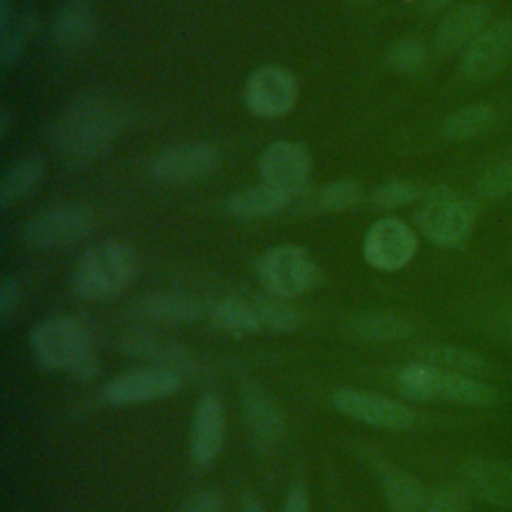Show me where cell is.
<instances>
[{
  "instance_id": "cell-4",
  "label": "cell",
  "mask_w": 512,
  "mask_h": 512,
  "mask_svg": "<svg viewBox=\"0 0 512 512\" xmlns=\"http://www.w3.org/2000/svg\"><path fill=\"white\" fill-rule=\"evenodd\" d=\"M416 220L418 228L432 244L454 248L472 232L474 206L464 194L440 186L426 194Z\"/></svg>"
},
{
  "instance_id": "cell-12",
  "label": "cell",
  "mask_w": 512,
  "mask_h": 512,
  "mask_svg": "<svg viewBox=\"0 0 512 512\" xmlns=\"http://www.w3.org/2000/svg\"><path fill=\"white\" fill-rule=\"evenodd\" d=\"M332 404L348 418L376 428L406 430L414 422V414L408 406L376 392L340 388L334 392Z\"/></svg>"
},
{
  "instance_id": "cell-24",
  "label": "cell",
  "mask_w": 512,
  "mask_h": 512,
  "mask_svg": "<svg viewBox=\"0 0 512 512\" xmlns=\"http://www.w3.org/2000/svg\"><path fill=\"white\" fill-rule=\"evenodd\" d=\"M140 310L144 316L162 322V324H182V322H194L202 314V306L198 300L180 294V292H168L158 290L150 292L140 300Z\"/></svg>"
},
{
  "instance_id": "cell-22",
  "label": "cell",
  "mask_w": 512,
  "mask_h": 512,
  "mask_svg": "<svg viewBox=\"0 0 512 512\" xmlns=\"http://www.w3.org/2000/svg\"><path fill=\"white\" fill-rule=\"evenodd\" d=\"M290 202H292V198L288 194L262 182L260 186L232 194L228 198L226 210L232 218L248 222V220L270 216L282 208H288Z\"/></svg>"
},
{
  "instance_id": "cell-11",
  "label": "cell",
  "mask_w": 512,
  "mask_h": 512,
  "mask_svg": "<svg viewBox=\"0 0 512 512\" xmlns=\"http://www.w3.org/2000/svg\"><path fill=\"white\" fill-rule=\"evenodd\" d=\"M416 250V234L398 218L376 220L364 236V258L370 266L384 272L404 268L414 258Z\"/></svg>"
},
{
  "instance_id": "cell-16",
  "label": "cell",
  "mask_w": 512,
  "mask_h": 512,
  "mask_svg": "<svg viewBox=\"0 0 512 512\" xmlns=\"http://www.w3.org/2000/svg\"><path fill=\"white\" fill-rule=\"evenodd\" d=\"M464 488L492 504L512 506V464L472 458L460 466Z\"/></svg>"
},
{
  "instance_id": "cell-7",
  "label": "cell",
  "mask_w": 512,
  "mask_h": 512,
  "mask_svg": "<svg viewBox=\"0 0 512 512\" xmlns=\"http://www.w3.org/2000/svg\"><path fill=\"white\" fill-rule=\"evenodd\" d=\"M220 154L210 142H180L160 150L150 162V176L160 184H190L216 172Z\"/></svg>"
},
{
  "instance_id": "cell-28",
  "label": "cell",
  "mask_w": 512,
  "mask_h": 512,
  "mask_svg": "<svg viewBox=\"0 0 512 512\" xmlns=\"http://www.w3.org/2000/svg\"><path fill=\"white\" fill-rule=\"evenodd\" d=\"M496 122V112L488 104H472L448 114L440 126L450 140H468L488 132Z\"/></svg>"
},
{
  "instance_id": "cell-39",
  "label": "cell",
  "mask_w": 512,
  "mask_h": 512,
  "mask_svg": "<svg viewBox=\"0 0 512 512\" xmlns=\"http://www.w3.org/2000/svg\"><path fill=\"white\" fill-rule=\"evenodd\" d=\"M282 512H312L310 498H308V492H306L304 486L296 484L288 490Z\"/></svg>"
},
{
  "instance_id": "cell-21",
  "label": "cell",
  "mask_w": 512,
  "mask_h": 512,
  "mask_svg": "<svg viewBox=\"0 0 512 512\" xmlns=\"http://www.w3.org/2000/svg\"><path fill=\"white\" fill-rule=\"evenodd\" d=\"M438 398L464 406H490L496 402V392L492 386L476 380L474 376L436 368L434 400Z\"/></svg>"
},
{
  "instance_id": "cell-32",
  "label": "cell",
  "mask_w": 512,
  "mask_h": 512,
  "mask_svg": "<svg viewBox=\"0 0 512 512\" xmlns=\"http://www.w3.org/2000/svg\"><path fill=\"white\" fill-rule=\"evenodd\" d=\"M32 34H34V20L30 16L14 18L8 26L0 28V62H2V66H14L20 62Z\"/></svg>"
},
{
  "instance_id": "cell-8",
  "label": "cell",
  "mask_w": 512,
  "mask_h": 512,
  "mask_svg": "<svg viewBox=\"0 0 512 512\" xmlns=\"http://www.w3.org/2000/svg\"><path fill=\"white\" fill-rule=\"evenodd\" d=\"M92 228V214L78 204H62L34 216L24 228V242L34 250L68 246Z\"/></svg>"
},
{
  "instance_id": "cell-9",
  "label": "cell",
  "mask_w": 512,
  "mask_h": 512,
  "mask_svg": "<svg viewBox=\"0 0 512 512\" xmlns=\"http://www.w3.org/2000/svg\"><path fill=\"white\" fill-rule=\"evenodd\" d=\"M264 184L288 194L292 200L308 190L312 160L304 146L288 140L272 142L258 160Z\"/></svg>"
},
{
  "instance_id": "cell-37",
  "label": "cell",
  "mask_w": 512,
  "mask_h": 512,
  "mask_svg": "<svg viewBox=\"0 0 512 512\" xmlns=\"http://www.w3.org/2000/svg\"><path fill=\"white\" fill-rule=\"evenodd\" d=\"M20 302V288L14 278H4L0 284V320L6 324Z\"/></svg>"
},
{
  "instance_id": "cell-1",
  "label": "cell",
  "mask_w": 512,
  "mask_h": 512,
  "mask_svg": "<svg viewBox=\"0 0 512 512\" xmlns=\"http://www.w3.org/2000/svg\"><path fill=\"white\" fill-rule=\"evenodd\" d=\"M122 128V112L102 98H82L62 112L50 132L54 150L68 160L106 154Z\"/></svg>"
},
{
  "instance_id": "cell-42",
  "label": "cell",
  "mask_w": 512,
  "mask_h": 512,
  "mask_svg": "<svg viewBox=\"0 0 512 512\" xmlns=\"http://www.w3.org/2000/svg\"><path fill=\"white\" fill-rule=\"evenodd\" d=\"M240 512H264V506L260 504V500L252 494H244L242 502H240Z\"/></svg>"
},
{
  "instance_id": "cell-19",
  "label": "cell",
  "mask_w": 512,
  "mask_h": 512,
  "mask_svg": "<svg viewBox=\"0 0 512 512\" xmlns=\"http://www.w3.org/2000/svg\"><path fill=\"white\" fill-rule=\"evenodd\" d=\"M124 350L126 354H134V356H142L152 360V366H162L168 370H174L178 374H198L202 372L198 360L184 350L182 346L162 340L154 334H130L126 336L124 342Z\"/></svg>"
},
{
  "instance_id": "cell-15",
  "label": "cell",
  "mask_w": 512,
  "mask_h": 512,
  "mask_svg": "<svg viewBox=\"0 0 512 512\" xmlns=\"http://www.w3.org/2000/svg\"><path fill=\"white\" fill-rule=\"evenodd\" d=\"M240 404L254 446L260 452L274 450L284 436V418L274 398L260 384L248 382L240 390Z\"/></svg>"
},
{
  "instance_id": "cell-5",
  "label": "cell",
  "mask_w": 512,
  "mask_h": 512,
  "mask_svg": "<svg viewBox=\"0 0 512 512\" xmlns=\"http://www.w3.org/2000/svg\"><path fill=\"white\" fill-rule=\"evenodd\" d=\"M256 276L268 294L290 300L316 284L318 268L304 248L278 244L260 256Z\"/></svg>"
},
{
  "instance_id": "cell-41",
  "label": "cell",
  "mask_w": 512,
  "mask_h": 512,
  "mask_svg": "<svg viewBox=\"0 0 512 512\" xmlns=\"http://www.w3.org/2000/svg\"><path fill=\"white\" fill-rule=\"evenodd\" d=\"M450 2L452 0H418V8L424 14H434V12L442 10V8H446Z\"/></svg>"
},
{
  "instance_id": "cell-14",
  "label": "cell",
  "mask_w": 512,
  "mask_h": 512,
  "mask_svg": "<svg viewBox=\"0 0 512 512\" xmlns=\"http://www.w3.org/2000/svg\"><path fill=\"white\" fill-rule=\"evenodd\" d=\"M226 436V414L220 398L212 392H206L198 398L194 408V418L190 426L188 452L194 464L210 466L222 446Z\"/></svg>"
},
{
  "instance_id": "cell-30",
  "label": "cell",
  "mask_w": 512,
  "mask_h": 512,
  "mask_svg": "<svg viewBox=\"0 0 512 512\" xmlns=\"http://www.w3.org/2000/svg\"><path fill=\"white\" fill-rule=\"evenodd\" d=\"M260 322H262V330H272V332H294L296 328H300L302 318L298 314V310L294 306H290L286 302V298H278V296H262L258 300H254Z\"/></svg>"
},
{
  "instance_id": "cell-31",
  "label": "cell",
  "mask_w": 512,
  "mask_h": 512,
  "mask_svg": "<svg viewBox=\"0 0 512 512\" xmlns=\"http://www.w3.org/2000/svg\"><path fill=\"white\" fill-rule=\"evenodd\" d=\"M434 376L436 368L426 362H412L398 372V390L404 398L416 402L434 400Z\"/></svg>"
},
{
  "instance_id": "cell-2",
  "label": "cell",
  "mask_w": 512,
  "mask_h": 512,
  "mask_svg": "<svg viewBox=\"0 0 512 512\" xmlns=\"http://www.w3.org/2000/svg\"><path fill=\"white\" fill-rule=\"evenodd\" d=\"M36 362L44 370H62L78 382H90L98 374V354L92 336L70 316L42 322L30 334Z\"/></svg>"
},
{
  "instance_id": "cell-25",
  "label": "cell",
  "mask_w": 512,
  "mask_h": 512,
  "mask_svg": "<svg viewBox=\"0 0 512 512\" xmlns=\"http://www.w3.org/2000/svg\"><path fill=\"white\" fill-rule=\"evenodd\" d=\"M210 318L220 330L238 338L262 330L256 304L252 300H244L236 296L216 300L210 306Z\"/></svg>"
},
{
  "instance_id": "cell-13",
  "label": "cell",
  "mask_w": 512,
  "mask_h": 512,
  "mask_svg": "<svg viewBox=\"0 0 512 512\" xmlns=\"http://www.w3.org/2000/svg\"><path fill=\"white\" fill-rule=\"evenodd\" d=\"M512 56V22L500 20L488 26L462 56L460 70L468 80H484L500 72Z\"/></svg>"
},
{
  "instance_id": "cell-17",
  "label": "cell",
  "mask_w": 512,
  "mask_h": 512,
  "mask_svg": "<svg viewBox=\"0 0 512 512\" xmlns=\"http://www.w3.org/2000/svg\"><path fill=\"white\" fill-rule=\"evenodd\" d=\"M490 10L484 4L472 2L450 10L436 30V50L440 54H456L466 50L484 30Z\"/></svg>"
},
{
  "instance_id": "cell-3",
  "label": "cell",
  "mask_w": 512,
  "mask_h": 512,
  "mask_svg": "<svg viewBox=\"0 0 512 512\" xmlns=\"http://www.w3.org/2000/svg\"><path fill=\"white\" fill-rule=\"evenodd\" d=\"M138 256L120 240L88 248L70 274V286L84 300H110L118 296L136 276Z\"/></svg>"
},
{
  "instance_id": "cell-40",
  "label": "cell",
  "mask_w": 512,
  "mask_h": 512,
  "mask_svg": "<svg viewBox=\"0 0 512 512\" xmlns=\"http://www.w3.org/2000/svg\"><path fill=\"white\" fill-rule=\"evenodd\" d=\"M16 18L14 2L12 0H0V28L8 26Z\"/></svg>"
},
{
  "instance_id": "cell-44",
  "label": "cell",
  "mask_w": 512,
  "mask_h": 512,
  "mask_svg": "<svg viewBox=\"0 0 512 512\" xmlns=\"http://www.w3.org/2000/svg\"><path fill=\"white\" fill-rule=\"evenodd\" d=\"M354 2H366V0H354Z\"/></svg>"
},
{
  "instance_id": "cell-33",
  "label": "cell",
  "mask_w": 512,
  "mask_h": 512,
  "mask_svg": "<svg viewBox=\"0 0 512 512\" xmlns=\"http://www.w3.org/2000/svg\"><path fill=\"white\" fill-rule=\"evenodd\" d=\"M426 62L428 46L420 38H402L386 54L388 68L400 74L420 72L426 66Z\"/></svg>"
},
{
  "instance_id": "cell-38",
  "label": "cell",
  "mask_w": 512,
  "mask_h": 512,
  "mask_svg": "<svg viewBox=\"0 0 512 512\" xmlns=\"http://www.w3.org/2000/svg\"><path fill=\"white\" fill-rule=\"evenodd\" d=\"M184 512H224V502L218 492L202 490L188 498Z\"/></svg>"
},
{
  "instance_id": "cell-34",
  "label": "cell",
  "mask_w": 512,
  "mask_h": 512,
  "mask_svg": "<svg viewBox=\"0 0 512 512\" xmlns=\"http://www.w3.org/2000/svg\"><path fill=\"white\" fill-rule=\"evenodd\" d=\"M468 494L464 484H440L426 494L424 512H466Z\"/></svg>"
},
{
  "instance_id": "cell-18",
  "label": "cell",
  "mask_w": 512,
  "mask_h": 512,
  "mask_svg": "<svg viewBox=\"0 0 512 512\" xmlns=\"http://www.w3.org/2000/svg\"><path fill=\"white\" fill-rule=\"evenodd\" d=\"M98 34V18L84 0L64 2L52 22V38L62 50H82Z\"/></svg>"
},
{
  "instance_id": "cell-27",
  "label": "cell",
  "mask_w": 512,
  "mask_h": 512,
  "mask_svg": "<svg viewBox=\"0 0 512 512\" xmlns=\"http://www.w3.org/2000/svg\"><path fill=\"white\" fill-rule=\"evenodd\" d=\"M418 360L426 362L438 370L466 374V376H482L486 374L488 366L486 362L464 348L458 346H446V344H426L418 348Z\"/></svg>"
},
{
  "instance_id": "cell-6",
  "label": "cell",
  "mask_w": 512,
  "mask_h": 512,
  "mask_svg": "<svg viewBox=\"0 0 512 512\" xmlns=\"http://www.w3.org/2000/svg\"><path fill=\"white\" fill-rule=\"evenodd\" d=\"M180 386L182 374L162 366H146L118 374L102 384L100 400L108 406H134L164 400L176 394Z\"/></svg>"
},
{
  "instance_id": "cell-29",
  "label": "cell",
  "mask_w": 512,
  "mask_h": 512,
  "mask_svg": "<svg viewBox=\"0 0 512 512\" xmlns=\"http://www.w3.org/2000/svg\"><path fill=\"white\" fill-rule=\"evenodd\" d=\"M350 326L358 338L370 342L402 340L412 332V324L392 312H366L356 316Z\"/></svg>"
},
{
  "instance_id": "cell-35",
  "label": "cell",
  "mask_w": 512,
  "mask_h": 512,
  "mask_svg": "<svg viewBox=\"0 0 512 512\" xmlns=\"http://www.w3.org/2000/svg\"><path fill=\"white\" fill-rule=\"evenodd\" d=\"M476 188L484 198H502L512 194V156L488 166Z\"/></svg>"
},
{
  "instance_id": "cell-36",
  "label": "cell",
  "mask_w": 512,
  "mask_h": 512,
  "mask_svg": "<svg viewBox=\"0 0 512 512\" xmlns=\"http://www.w3.org/2000/svg\"><path fill=\"white\" fill-rule=\"evenodd\" d=\"M418 194H420V188L414 182L394 178V180H388V182L380 184L374 190V202H376V206L390 210V208L410 204L412 200L418 198Z\"/></svg>"
},
{
  "instance_id": "cell-23",
  "label": "cell",
  "mask_w": 512,
  "mask_h": 512,
  "mask_svg": "<svg viewBox=\"0 0 512 512\" xmlns=\"http://www.w3.org/2000/svg\"><path fill=\"white\" fill-rule=\"evenodd\" d=\"M360 200V186L354 180L342 178L322 186L316 192H302L288 208L298 212H340L352 208Z\"/></svg>"
},
{
  "instance_id": "cell-20",
  "label": "cell",
  "mask_w": 512,
  "mask_h": 512,
  "mask_svg": "<svg viewBox=\"0 0 512 512\" xmlns=\"http://www.w3.org/2000/svg\"><path fill=\"white\" fill-rule=\"evenodd\" d=\"M378 478L392 512H424L426 492L412 474L392 464L380 462Z\"/></svg>"
},
{
  "instance_id": "cell-43",
  "label": "cell",
  "mask_w": 512,
  "mask_h": 512,
  "mask_svg": "<svg viewBox=\"0 0 512 512\" xmlns=\"http://www.w3.org/2000/svg\"><path fill=\"white\" fill-rule=\"evenodd\" d=\"M508 326H510V334H512V318H510V324H508Z\"/></svg>"
},
{
  "instance_id": "cell-10",
  "label": "cell",
  "mask_w": 512,
  "mask_h": 512,
  "mask_svg": "<svg viewBox=\"0 0 512 512\" xmlns=\"http://www.w3.org/2000/svg\"><path fill=\"white\" fill-rule=\"evenodd\" d=\"M298 98L296 76L282 66H262L250 74L244 86L246 106L262 118L288 114Z\"/></svg>"
},
{
  "instance_id": "cell-26",
  "label": "cell",
  "mask_w": 512,
  "mask_h": 512,
  "mask_svg": "<svg viewBox=\"0 0 512 512\" xmlns=\"http://www.w3.org/2000/svg\"><path fill=\"white\" fill-rule=\"evenodd\" d=\"M44 172H46V164L40 156H26L16 160L2 176L0 206L8 208L12 202L34 192L42 182Z\"/></svg>"
}]
</instances>
